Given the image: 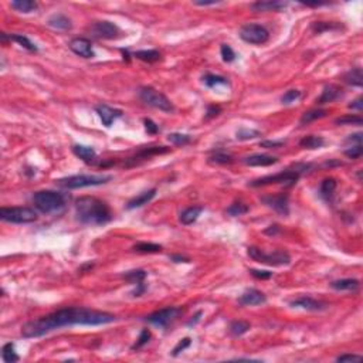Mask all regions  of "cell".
Returning <instances> with one entry per match:
<instances>
[{"label":"cell","mask_w":363,"mask_h":363,"mask_svg":"<svg viewBox=\"0 0 363 363\" xmlns=\"http://www.w3.org/2000/svg\"><path fill=\"white\" fill-rule=\"evenodd\" d=\"M115 315L105 312V311H95L88 308H63L54 311L49 315L40 316L37 319H32L21 327V336L26 339L41 338L53 330L74 327V325H87V327H99L115 322Z\"/></svg>","instance_id":"cell-1"},{"label":"cell","mask_w":363,"mask_h":363,"mask_svg":"<svg viewBox=\"0 0 363 363\" xmlns=\"http://www.w3.org/2000/svg\"><path fill=\"white\" fill-rule=\"evenodd\" d=\"M77 220L85 226H104L112 220L109 206L94 196H83L75 200Z\"/></svg>","instance_id":"cell-2"},{"label":"cell","mask_w":363,"mask_h":363,"mask_svg":"<svg viewBox=\"0 0 363 363\" xmlns=\"http://www.w3.org/2000/svg\"><path fill=\"white\" fill-rule=\"evenodd\" d=\"M34 207L44 213V215H53L60 213L66 209L67 196L57 190H40L33 195Z\"/></svg>","instance_id":"cell-3"},{"label":"cell","mask_w":363,"mask_h":363,"mask_svg":"<svg viewBox=\"0 0 363 363\" xmlns=\"http://www.w3.org/2000/svg\"><path fill=\"white\" fill-rule=\"evenodd\" d=\"M304 170H307V169H299V165H297L294 169L282 170L277 175H268V176H263L260 179H254V181L248 182V186L261 187V186H270V184H284V186L292 187L294 184H297V182L301 178V173Z\"/></svg>","instance_id":"cell-4"},{"label":"cell","mask_w":363,"mask_h":363,"mask_svg":"<svg viewBox=\"0 0 363 363\" xmlns=\"http://www.w3.org/2000/svg\"><path fill=\"white\" fill-rule=\"evenodd\" d=\"M109 181H112L111 175H74L55 181L57 186L63 189H83L91 186H101Z\"/></svg>","instance_id":"cell-5"},{"label":"cell","mask_w":363,"mask_h":363,"mask_svg":"<svg viewBox=\"0 0 363 363\" xmlns=\"http://www.w3.org/2000/svg\"><path fill=\"white\" fill-rule=\"evenodd\" d=\"M247 254L250 258L260 264L271 265V267H285L291 263V255L287 251H274L265 253L258 247H248Z\"/></svg>","instance_id":"cell-6"},{"label":"cell","mask_w":363,"mask_h":363,"mask_svg":"<svg viewBox=\"0 0 363 363\" xmlns=\"http://www.w3.org/2000/svg\"><path fill=\"white\" fill-rule=\"evenodd\" d=\"M138 95H139V99L148 107L161 109L163 112H172L175 109L170 99L167 98L165 94L155 90L153 87H141L138 91Z\"/></svg>","instance_id":"cell-7"},{"label":"cell","mask_w":363,"mask_h":363,"mask_svg":"<svg viewBox=\"0 0 363 363\" xmlns=\"http://www.w3.org/2000/svg\"><path fill=\"white\" fill-rule=\"evenodd\" d=\"M0 218L13 224H27L38 218L37 212L32 207H1Z\"/></svg>","instance_id":"cell-8"},{"label":"cell","mask_w":363,"mask_h":363,"mask_svg":"<svg viewBox=\"0 0 363 363\" xmlns=\"http://www.w3.org/2000/svg\"><path fill=\"white\" fill-rule=\"evenodd\" d=\"M240 38L243 41H246L248 44H255V46H261L268 41L270 38V32L265 29L261 24H254V23H248L244 24L240 29Z\"/></svg>","instance_id":"cell-9"},{"label":"cell","mask_w":363,"mask_h":363,"mask_svg":"<svg viewBox=\"0 0 363 363\" xmlns=\"http://www.w3.org/2000/svg\"><path fill=\"white\" fill-rule=\"evenodd\" d=\"M181 314L182 308H179V307H166L163 309L155 311V312L148 315L145 318V321L152 324V325H155V327L166 328L172 321H175Z\"/></svg>","instance_id":"cell-10"},{"label":"cell","mask_w":363,"mask_h":363,"mask_svg":"<svg viewBox=\"0 0 363 363\" xmlns=\"http://www.w3.org/2000/svg\"><path fill=\"white\" fill-rule=\"evenodd\" d=\"M90 32L94 37L102 38V40H114V38H118L121 34V30L115 23L108 21V20H101V21L92 23V26L90 27Z\"/></svg>","instance_id":"cell-11"},{"label":"cell","mask_w":363,"mask_h":363,"mask_svg":"<svg viewBox=\"0 0 363 363\" xmlns=\"http://www.w3.org/2000/svg\"><path fill=\"white\" fill-rule=\"evenodd\" d=\"M261 201L267 207L277 212L278 215H290V198L287 193H280V195H274V196H263Z\"/></svg>","instance_id":"cell-12"},{"label":"cell","mask_w":363,"mask_h":363,"mask_svg":"<svg viewBox=\"0 0 363 363\" xmlns=\"http://www.w3.org/2000/svg\"><path fill=\"white\" fill-rule=\"evenodd\" d=\"M290 307L292 308H298V309H304V311H311V312H319V311H325L328 308V304L319 299H315L312 297H298L292 299L290 302Z\"/></svg>","instance_id":"cell-13"},{"label":"cell","mask_w":363,"mask_h":363,"mask_svg":"<svg viewBox=\"0 0 363 363\" xmlns=\"http://www.w3.org/2000/svg\"><path fill=\"white\" fill-rule=\"evenodd\" d=\"M167 152H170V148H166V146H149V148H144L141 149L138 153H135L133 156H131L125 166L127 167H131V166H135L139 163V161H146V159H150L152 156H156V155H165Z\"/></svg>","instance_id":"cell-14"},{"label":"cell","mask_w":363,"mask_h":363,"mask_svg":"<svg viewBox=\"0 0 363 363\" xmlns=\"http://www.w3.org/2000/svg\"><path fill=\"white\" fill-rule=\"evenodd\" d=\"M95 112L98 114L99 119L102 121V125H105L107 128H109L118 118L124 115L122 109H116V108H112L107 104L95 105Z\"/></svg>","instance_id":"cell-15"},{"label":"cell","mask_w":363,"mask_h":363,"mask_svg":"<svg viewBox=\"0 0 363 363\" xmlns=\"http://www.w3.org/2000/svg\"><path fill=\"white\" fill-rule=\"evenodd\" d=\"M70 50L77 54L78 57H83V58H92L95 55L94 50H92V44L88 38H84V37H77V38H73L68 44Z\"/></svg>","instance_id":"cell-16"},{"label":"cell","mask_w":363,"mask_h":363,"mask_svg":"<svg viewBox=\"0 0 363 363\" xmlns=\"http://www.w3.org/2000/svg\"><path fill=\"white\" fill-rule=\"evenodd\" d=\"M237 301H238V305H241V307H257V305L265 304L267 297H265L264 292H261L255 288H250L246 292H243Z\"/></svg>","instance_id":"cell-17"},{"label":"cell","mask_w":363,"mask_h":363,"mask_svg":"<svg viewBox=\"0 0 363 363\" xmlns=\"http://www.w3.org/2000/svg\"><path fill=\"white\" fill-rule=\"evenodd\" d=\"M288 6L287 1H280V0H264V1H255L250 4V9L253 12L261 13V12H282Z\"/></svg>","instance_id":"cell-18"},{"label":"cell","mask_w":363,"mask_h":363,"mask_svg":"<svg viewBox=\"0 0 363 363\" xmlns=\"http://www.w3.org/2000/svg\"><path fill=\"white\" fill-rule=\"evenodd\" d=\"M73 153L80 158L84 163L87 165H95L98 162V155L95 152V149L91 146H85V145H74L73 146Z\"/></svg>","instance_id":"cell-19"},{"label":"cell","mask_w":363,"mask_h":363,"mask_svg":"<svg viewBox=\"0 0 363 363\" xmlns=\"http://www.w3.org/2000/svg\"><path fill=\"white\" fill-rule=\"evenodd\" d=\"M342 88L335 85V84H329V85H325V88L322 90V94L321 97L316 99V104L318 105H325V104H329V102H333L338 98L342 97Z\"/></svg>","instance_id":"cell-20"},{"label":"cell","mask_w":363,"mask_h":363,"mask_svg":"<svg viewBox=\"0 0 363 363\" xmlns=\"http://www.w3.org/2000/svg\"><path fill=\"white\" fill-rule=\"evenodd\" d=\"M277 162H278V158L263 155V153H255V155L243 158V163L247 166H271L275 165Z\"/></svg>","instance_id":"cell-21"},{"label":"cell","mask_w":363,"mask_h":363,"mask_svg":"<svg viewBox=\"0 0 363 363\" xmlns=\"http://www.w3.org/2000/svg\"><path fill=\"white\" fill-rule=\"evenodd\" d=\"M156 196V189H149L146 192H142L141 195L135 196L133 199H131L128 203H127V209L128 210H133V209H138V207H142L145 204H148L149 201H152L153 198Z\"/></svg>","instance_id":"cell-22"},{"label":"cell","mask_w":363,"mask_h":363,"mask_svg":"<svg viewBox=\"0 0 363 363\" xmlns=\"http://www.w3.org/2000/svg\"><path fill=\"white\" fill-rule=\"evenodd\" d=\"M330 288L335 291H358L361 287V281L356 278H344V280L332 281L329 284Z\"/></svg>","instance_id":"cell-23"},{"label":"cell","mask_w":363,"mask_h":363,"mask_svg":"<svg viewBox=\"0 0 363 363\" xmlns=\"http://www.w3.org/2000/svg\"><path fill=\"white\" fill-rule=\"evenodd\" d=\"M204 210V207L203 206H192V207H187V209H184L183 212L179 216V220H181L182 224H184V226H190V224H193L196 220L199 218V216L201 215V212Z\"/></svg>","instance_id":"cell-24"},{"label":"cell","mask_w":363,"mask_h":363,"mask_svg":"<svg viewBox=\"0 0 363 363\" xmlns=\"http://www.w3.org/2000/svg\"><path fill=\"white\" fill-rule=\"evenodd\" d=\"M50 27L53 29H57V30H70L73 27V23L70 20V17H67L66 15L63 13H55L53 16L50 17L49 21H47Z\"/></svg>","instance_id":"cell-25"},{"label":"cell","mask_w":363,"mask_h":363,"mask_svg":"<svg viewBox=\"0 0 363 363\" xmlns=\"http://www.w3.org/2000/svg\"><path fill=\"white\" fill-rule=\"evenodd\" d=\"M10 7L15 9L18 13L29 15V13H33L38 9V4L33 0H15L10 3Z\"/></svg>","instance_id":"cell-26"},{"label":"cell","mask_w":363,"mask_h":363,"mask_svg":"<svg viewBox=\"0 0 363 363\" xmlns=\"http://www.w3.org/2000/svg\"><path fill=\"white\" fill-rule=\"evenodd\" d=\"M325 145V139L319 135H308L305 138H302L299 141V146L304 149H309V150H314V149H319L322 148Z\"/></svg>","instance_id":"cell-27"},{"label":"cell","mask_w":363,"mask_h":363,"mask_svg":"<svg viewBox=\"0 0 363 363\" xmlns=\"http://www.w3.org/2000/svg\"><path fill=\"white\" fill-rule=\"evenodd\" d=\"M132 57L144 61V63H156L161 60V53L158 50H138L132 54Z\"/></svg>","instance_id":"cell-28"},{"label":"cell","mask_w":363,"mask_h":363,"mask_svg":"<svg viewBox=\"0 0 363 363\" xmlns=\"http://www.w3.org/2000/svg\"><path fill=\"white\" fill-rule=\"evenodd\" d=\"M344 81L347 84V85H352V87H362L363 85V71L362 68H352L350 71H347L346 74L344 75Z\"/></svg>","instance_id":"cell-29"},{"label":"cell","mask_w":363,"mask_h":363,"mask_svg":"<svg viewBox=\"0 0 363 363\" xmlns=\"http://www.w3.org/2000/svg\"><path fill=\"white\" fill-rule=\"evenodd\" d=\"M336 186H338V183H336V181L333 178L324 179L322 183H321V186H319L321 196L325 199V200H330L332 196H333V193H335V190H336Z\"/></svg>","instance_id":"cell-30"},{"label":"cell","mask_w":363,"mask_h":363,"mask_svg":"<svg viewBox=\"0 0 363 363\" xmlns=\"http://www.w3.org/2000/svg\"><path fill=\"white\" fill-rule=\"evenodd\" d=\"M203 84L209 88H217V87H229L230 83L226 77L216 75V74H206L203 78Z\"/></svg>","instance_id":"cell-31"},{"label":"cell","mask_w":363,"mask_h":363,"mask_svg":"<svg viewBox=\"0 0 363 363\" xmlns=\"http://www.w3.org/2000/svg\"><path fill=\"white\" fill-rule=\"evenodd\" d=\"M9 40H10V41H15L18 46H21L23 49H26L27 51H30V53H37V51H38L37 46L34 44L33 41H32L29 37L23 36V34H10V36H9Z\"/></svg>","instance_id":"cell-32"},{"label":"cell","mask_w":363,"mask_h":363,"mask_svg":"<svg viewBox=\"0 0 363 363\" xmlns=\"http://www.w3.org/2000/svg\"><path fill=\"white\" fill-rule=\"evenodd\" d=\"M327 115H328V111H327V109H319V108H316V109H309V111H307V112L302 114L299 124H301V125H308V124L316 121V119L325 118Z\"/></svg>","instance_id":"cell-33"},{"label":"cell","mask_w":363,"mask_h":363,"mask_svg":"<svg viewBox=\"0 0 363 363\" xmlns=\"http://www.w3.org/2000/svg\"><path fill=\"white\" fill-rule=\"evenodd\" d=\"M1 359L4 363H16L20 361V356L17 355L15 344L9 342L1 347Z\"/></svg>","instance_id":"cell-34"},{"label":"cell","mask_w":363,"mask_h":363,"mask_svg":"<svg viewBox=\"0 0 363 363\" xmlns=\"http://www.w3.org/2000/svg\"><path fill=\"white\" fill-rule=\"evenodd\" d=\"M312 32L316 34L324 33V32H335V30H341L342 24L339 23H328V21H315L311 26Z\"/></svg>","instance_id":"cell-35"},{"label":"cell","mask_w":363,"mask_h":363,"mask_svg":"<svg viewBox=\"0 0 363 363\" xmlns=\"http://www.w3.org/2000/svg\"><path fill=\"white\" fill-rule=\"evenodd\" d=\"M122 278L129 282V284H139V282H144L145 278H146V271L145 270H131V271H127L125 274H122Z\"/></svg>","instance_id":"cell-36"},{"label":"cell","mask_w":363,"mask_h":363,"mask_svg":"<svg viewBox=\"0 0 363 363\" xmlns=\"http://www.w3.org/2000/svg\"><path fill=\"white\" fill-rule=\"evenodd\" d=\"M209 162L210 163H215V165H230L234 162V158L233 155L227 153V152H215L210 158H209Z\"/></svg>","instance_id":"cell-37"},{"label":"cell","mask_w":363,"mask_h":363,"mask_svg":"<svg viewBox=\"0 0 363 363\" xmlns=\"http://www.w3.org/2000/svg\"><path fill=\"white\" fill-rule=\"evenodd\" d=\"M133 251L141 253V254H155V253H161L162 251V246L161 244H155V243H138L135 244L132 248Z\"/></svg>","instance_id":"cell-38"},{"label":"cell","mask_w":363,"mask_h":363,"mask_svg":"<svg viewBox=\"0 0 363 363\" xmlns=\"http://www.w3.org/2000/svg\"><path fill=\"white\" fill-rule=\"evenodd\" d=\"M167 141L175 146H186V145H189L192 142V136L186 135V133L173 132L167 135Z\"/></svg>","instance_id":"cell-39"},{"label":"cell","mask_w":363,"mask_h":363,"mask_svg":"<svg viewBox=\"0 0 363 363\" xmlns=\"http://www.w3.org/2000/svg\"><path fill=\"white\" fill-rule=\"evenodd\" d=\"M250 328H251V325L247 321H233L230 324V333L233 336L238 338V336H243L244 333H247Z\"/></svg>","instance_id":"cell-40"},{"label":"cell","mask_w":363,"mask_h":363,"mask_svg":"<svg viewBox=\"0 0 363 363\" xmlns=\"http://www.w3.org/2000/svg\"><path fill=\"white\" fill-rule=\"evenodd\" d=\"M336 125H363V118L361 115H344L335 119Z\"/></svg>","instance_id":"cell-41"},{"label":"cell","mask_w":363,"mask_h":363,"mask_svg":"<svg viewBox=\"0 0 363 363\" xmlns=\"http://www.w3.org/2000/svg\"><path fill=\"white\" fill-rule=\"evenodd\" d=\"M246 213H248V207L241 201H236L227 207V215L230 217H240Z\"/></svg>","instance_id":"cell-42"},{"label":"cell","mask_w":363,"mask_h":363,"mask_svg":"<svg viewBox=\"0 0 363 363\" xmlns=\"http://www.w3.org/2000/svg\"><path fill=\"white\" fill-rule=\"evenodd\" d=\"M261 136V132L257 131V129H250V128H240L237 132H236V138L237 141H250V139H254V138H258Z\"/></svg>","instance_id":"cell-43"},{"label":"cell","mask_w":363,"mask_h":363,"mask_svg":"<svg viewBox=\"0 0 363 363\" xmlns=\"http://www.w3.org/2000/svg\"><path fill=\"white\" fill-rule=\"evenodd\" d=\"M301 97H302V92H301L299 90H288V91L281 97V102H282L284 105H290V104L295 102L298 99H301Z\"/></svg>","instance_id":"cell-44"},{"label":"cell","mask_w":363,"mask_h":363,"mask_svg":"<svg viewBox=\"0 0 363 363\" xmlns=\"http://www.w3.org/2000/svg\"><path fill=\"white\" fill-rule=\"evenodd\" d=\"M150 338H152V333H150V330L148 328H145V329L141 330V333H139V338H138V341L135 342L132 345V350L135 349H141V347H144L146 344H148L149 341H150Z\"/></svg>","instance_id":"cell-45"},{"label":"cell","mask_w":363,"mask_h":363,"mask_svg":"<svg viewBox=\"0 0 363 363\" xmlns=\"http://www.w3.org/2000/svg\"><path fill=\"white\" fill-rule=\"evenodd\" d=\"M220 54L224 63H233L236 60V53L233 51L229 44H221L220 47Z\"/></svg>","instance_id":"cell-46"},{"label":"cell","mask_w":363,"mask_h":363,"mask_svg":"<svg viewBox=\"0 0 363 363\" xmlns=\"http://www.w3.org/2000/svg\"><path fill=\"white\" fill-rule=\"evenodd\" d=\"M192 345V339L190 338H183L181 339L179 342H178V345L173 347V350H172V356L173 358H176V356H179L183 350H186L187 347Z\"/></svg>","instance_id":"cell-47"},{"label":"cell","mask_w":363,"mask_h":363,"mask_svg":"<svg viewBox=\"0 0 363 363\" xmlns=\"http://www.w3.org/2000/svg\"><path fill=\"white\" fill-rule=\"evenodd\" d=\"M344 153H345V156H346V158H349V159H359V158H361V156L363 155L362 144L350 146V148L346 149V150H345Z\"/></svg>","instance_id":"cell-48"},{"label":"cell","mask_w":363,"mask_h":363,"mask_svg":"<svg viewBox=\"0 0 363 363\" xmlns=\"http://www.w3.org/2000/svg\"><path fill=\"white\" fill-rule=\"evenodd\" d=\"M363 358L361 355H353V353H345L336 358V362H361Z\"/></svg>","instance_id":"cell-49"},{"label":"cell","mask_w":363,"mask_h":363,"mask_svg":"<svg viewBox=\"0 0 363 363\" xmlns=\"http://www.w3.org/2000/svg\"><path fill=\"white\" fill-rule=\"evenodd\" d=\"M250 274L257 280H270L272 277V272L264 270H250Z\"/></svg>","instance_id":"cell-50"},{"label":"cell","mask_w":363,"mask_h":363,"mask_svg":"<svg viewBox=\"0 0 363 363\" xmlns=\"http://www.w3.org/2000/svg\"><path fill=\"white\" fill-rule=\"evenodd\" d=\"M144 125H145V131L149 133V135H155V133L159 132V127L149 118H145L144 119Z\"/></svg>","instance_id":"cell-51"},{"label":"cell","mask_w":363,"mask_h":363,"mask_svg":"<svg viewBox=\"0 0 363 363\" xmlns=\"http://www.w3.org/2000/svg\"><path fill=\"white\" fill-rule=\"evenodd\" d=\"M285 145V141H263L260 142V146L265 149H278Z\"/></svg>","instance_id":"cell-52"},{"label":"cell","mask_w":363,"mask_h":363,"mask_svg":"<svg viewBox=\"0 0 363 363\" xmlns=\"http://www.w3.org/2000/svg\"><path fill=\"white\" fill-rule=\"evenodd\" d=\"M220 112H221V108L218 105H209L206 111V119H212L215 116L220 115Z\"/></svg>","instance_id":"cell-53"},{"label":"cell","mask_w":363,"mask_h":363,"mask_svg":"<svg viewBox=\"0 0 363 363\" xmlns=\"http://www.w3.org/2000/svg\"><path fill=\"white\" fill-rule=\"evenodd\" d=\"M347 108H349V109H352V111H358V112H362V109H363V98H362V97H358V98L355 99V101H352V104H349V105H347Z\"/></svg>","instance_id":"cell-54"},{"label":"cell","mask_w":363,"mask_h":363,"mask_svg":"<svg viewBox=\"0 0 363 363\" xmlns=\"http://www.w3.org/2000/svg\"><path fill=\"white\" fill-rule=\"evenodd\" d=\"M145 291H146L145 282H139V284H136V288L131 292V295H132V297H141V295L145 294Z\"/></svg>","instance_id":"cell-55"},{"label":"cell","mask_w":363,"mask_h":363,"mask_svg":"<svg viewBox=\"0 0 363 363\" xmlns=\"http://www.w3.org/2000/svg\"><path fill=\"white\" fill-rule=\"evenodd\" d=\"M169 260L173 263H190V260L187 257L181 255V254H172V255H169Z\"/></svg>","instance_id":"cell-56"},{"label":"cell","mask_w":363,"mask_h":363,"mask_svg":"<svg viewBox=\"0 0 363 363\" xmlns=\"http://www.w3.org/2000/svg\"><path fill=\"white\" fill-rule=\"evenodd\" d=\"M362 139H363V133L358 132V133H353V135H349V138L346 139V142H356V144H362Z\"/></svg>","instance_id":"cell-57"},{"label":"cell","mask_w":363,"mask_h":363,"mask_svg":"<svg viewBox=\"0 0 363 363\" xmlns=\"http://www.w3.org/2000/svg\"><path fill=\"white\" fill-rule=\"evenodd\" d=\"M280 226L278 224H272V226H270L268 229H265L264 233L265 234H268V236H275V234H278L280 233Z\"/></svg>","instance_id":"cell-58"},{"label":"cell","mask_w":363,"mask_h":363,"mask_svg":"<svg viewBox=\"0 0 363 363\" xmlns=\"http://www.w3.org/2000/svg\"><path fill=\"white\" fill-rule=\"evenodd\" d=\"M196 6H200V7H206V6H216V4H220V1H216V0H212V1H200V0H196L193 1Z\"/></svg>","instance_id":"cell-59"},{"label":"cell","mask_w":363,"mask_h":363,"mask_svg":"<svg viewBox=\"0 0 363 363\" xmlns=\"http://www.w3.org/2000/svg\"><path fill=\"white\" fill-rule=\"evenodd\" d=\"M201 314H203V312H201V311H199L198 314L195 315V316H193V318L187 322V327H195L199 321H200V316H201Z\"/></svg>","instance_id":"cell-60"},{"label":"cell","mask_w":363,"mask_h":363,"mask_svg":"<svg viewBox=\"0 0 363 363\" xmlns=\"http://www.w3.org/2000/svg\"><path fill=\"white\" fill-rule=\"evenodd\" d=\"M121 51H122V54H124V60H129V58H131V55H129L128 50H121Z\"/></svg>","instance_id":"cell-61"}]
</instances>
